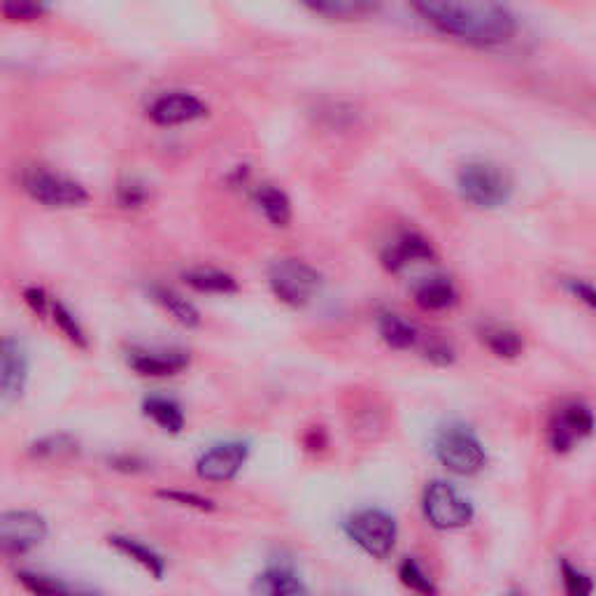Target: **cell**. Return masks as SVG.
Listing matches in <instances>:
<instances>
[{
	"mask_svg": "<svg viewBox=\"0 0 596 596\" xmlns=\"http://www.w3.org/2000/svg\"><path fill=\"white\" fill-rule=\"evenodd\" d=\"M189 287L201 294H235L238 282L231 273L218 269H192L182 275Z\"/></svg>",
	"mask_w": 596,
	"mask_h": 596,
	"instance_id": "603a6c76",
	"label": "cell"
},
{
	"mask_svg": "<svg viewBox=\"0 0 596 596\" xmlns=\"http://www.w3.org/2000/svg\"><path fill=\"white\" fill-rule=\"evenodd\" d=\"M17 580L31 596H93V594L82 592V589L68 585L54 576L38 574V570H19Z\"/></svg>",
	"mask_w": 596,
	"mask_h": 596,
	"instance_id": "7402d4cb",
	"label": "cell"
},
{
	"mask_svg": "<svg viewBox=\"0 0 596 596\" xmlns=\"http://www.w3.org/2000/svg\"><path fill=\"white\" fill-rule=\"evenodd\" d=\"M415 10L422 19L452 40L471 47H498L517 33L515 14L498 3H459V0H426Z\"/></svg>",
	"mask_w": 596,
	"mask_h": 596,
	"instance_id": "6da1fadb",
	"label": "cell"
},
{
	"mask_svg": "<svg viewBox=\"0 0 596 596\" xmlns=\"http://www.w3.org/2000/svg\"><path fill=\"white\" fill-rule=\"evenodd\" d=\"M127 364L142 377H171L189 366V354L184 350L131 347Z\"/></svg>",
	"mask_w": 596,
	"mask_h": 596,
	"instance_id": "7c38bea8",
	"label": "cell"
},
{
	"mask_svg": "<svg viewBox=\"0 0 596 596\" xmlns=\"http://www.w3.org/2000/svg\"><path fill=\"white\" fill-rule=\"evenodd\" d=\"M252 596H307V585L290 564H269L252 583Z\"/></svg>",
	"mask_w": 596,
	"mask_h": 596,
	"instance_id": "9a60e30c",
	"label": "cell"
},
{
	"mask_svg": "<svg viewBox=\"0 0 596 596\" xmlns=\"http://www.w3.org/2000/svg\"><path fill=\"white\" fill-rule=\"evenodd\" d=\"M250 457V445L243 441H229L212 445L199 457L196 473L205 483H231L243 471Z\"/></svg>",
	"mask_w": 596,
	"mask_h": 596,
	"instance_id": "30bf717a",
	"label": "cell"
},
{
	"mask_svg": "<svg viewBox=\"0 0 596 596\" xmlns=\"http://www.w3.org/2000/svg\"><path fill=\"white\" fill-rule=\"evenodd\" d=\"M23 189L44 208H80L89 203L84 184L47 169H33L23 175Z\"/></svg>",
	"mask_w": 596,
	"mask_h": 596,
	"instance_id": "ba28073f",
	"label": "cell"
},
{
	"mask_svg": "<svg viewBox=\"0 0 596 596\" xmlns=\"http://www.w3.org/2000/svg\"><path fill=\"white\" fill-rule=\"evenodd\" d=\"M110 545L114 547L117 553H122L124 557L140 564L156 580H161L165 576V559L148 543L131 538V536H110Z\"/></svg>",
	"mask_w": 596,
	"mask_h": 596,
	"instance_id": "ac0fdd59",
	"label": "cell"
},
{
	"mask_svg": "<svg viewBox=\"0 0 596 596\" xmlns=\"http://www.w3.org/2000/svg\"><path fill=\"white\" fill-rule=\"evenodd\" d=\"M596 432V415L592 405H587L580 398L562 401L553 411L550 420H547V445L557 455H568L578 445H583L592 434Z\"/></svg>",
	"mask_w": 596,
	"mask_h": 596,
	"instance_id": "8992f818",
	"label": "cell"
},
{
	"mask_svg": "<svg viewBox=\"0 0 596 596\" xmlns=\"http://www.w3.org/2000/svg\"><path fill=\"white\" fill-rule=\"evenodd\" d=\"M152 299L169 313L178 324L186 329H196L201 324V313L192 301H186L169 287H152Z\"/></svg>",
	"mask_w": 596,
	"mask_h": 596,
	"instance_id": "cb8c5ba5",
	"label": "cell"
},
{
	"mask_svg": "<svg viewBox=\"0 0 596 596\" xmlns=\"http://www.w3.org/2000/svg\"><path fill=\"white\" fill-rule=\"evenodd\" d=\"M29 452H31V457H36V459H50V462L68 459V457L78 455L80 443H78V438L68 436V434H52V436H42L36 443H31Z\"/></svg>",
	"mask_w": 596,
	"mask_h": 596,
	"instance_id": "d4e9b609",
	"label": "cell"
},
{
	"mask_svg": "<svg viewBox=\"0 0 596 596\" xmlns=\"http://www.w3.org/2000/svg\"><path fill=\"white\" fill-rule=\"evenodd\" d=\"M559 583L564 589V596H594L596 580L583 566L574 564L570 559H559Z\"/></svg>",
	"mask_w": 596,
	"mask_h": 596,
	"instance_id": "484cf974",
	"label": "cell"
},
{
	"mask_svg": "<svg viewBox=\"0 0 596 596\" xmlns=\"http://www.w3.org/2000/svg\"><path fill=\"white\" fill-rule=\"evenodd\" d=\"M380 339H383L392 350H422L424 333L405 317L396 313H383L377 320Z\"/></svg>",
	"mask_w": 596,
	"mask_h": 596,
	"instance_id": "2e32d148",
	"label": "cell"
},
{
	"mask_svg": "<svg viewBox=\"0 0 596 596\" xmlns=\"http://www.w3.org/2000/svg\"><path fill=\"white\" fill-rule=\"evenodd\" d=\"M436 252L432 243L417 231H403L383 252V266L392 273H401L408 266L424 264V261H434Z\"/></svg>",
	"mask_w": 596,
	"mask_h": 596,
	"instance_id": "4fadbf2b",
	"label": "cell"
},
{
	"mask_svg": "<svg viewBox=\"0 0 596 596\" xmlns=\"http://www.w3.org/2000/svg\"><path fill=\"white\" fill-rule=\"evenodd\" d=\"M148 201V186L142 184L140 180L131 178V180H124L119 182L117 186V203L127 208V210H135V208H142Z\"/></svg>",
	"mask_w": 596,
	"mask_h": 596,
	"instance_id": "f546056e",
	"label": "cell"
},
{
	"mask_svg": "<svg viewBox=\"0 0 596 596\" xmlns=\"http://www.w3.org/2000/svg\"><path fill=\"white\" fill-rule=\"evenodd\" d=\"M47 534V519L36 511H8L0 517V545L6 555H27Z\"/></svg>",
	"mask_w": 596,
	"mask_h": 596,
	"instance_id": "9c48e42d",
	"label": "cell"
},
{
	"mask_svg": "<svg viewBox=\"0 0 596 596\" xmlns=\"http://www.w3.org/2000/svg\"><path fill=\"white\" fill-rule=\"evenodd\" d=\"M29 380V356L27 350L21 347L14 339H6L0 345V392L3 401H17L23 390H27Z\"/></svg>",
	"mask_w": 596,
	"mask_h": 596,
	"instance_id": "5bb4252c",
	"label": "cell"
},
{
	"mask_svg": "<svg viewBox=\"0 0 596 596\" xmlns=\"http://www.w3.org/2000/svg\"><path fill=\"white\" fill-rule=\"evenodd\" d=\"M457 189L466 203L483 210H496L511 201L513 180L501 165L475 159L466 161L457 171Z\"/></svg>",
	"mask_w": 596,
	"mask_h": 596,
	"instance_id": "7a4b0ae2",
	"label": "cell"
},
{
	"mask_svg": "<svg viewBox=\"0 0 596 596\" xmlns=\"http://www.w3.org/2000/svg\"><path fill=\"white\" fill-rule=\"evenodd\" d=\"M44 12H47V8L38 6V3H12V0L3 3V14L8 21H36Z\"/></svg>",
	"mask_w": 596,
	"mask_h": 596,
	"instance_id": "d6a6232c",
	"label": "cell"
},
{
	"mask_svg": "<svg viewBox=\"0 0 596 596\" xmlns=\"http://www.w3.org/2000/svg\"><path fill=\"white\" fill-rule=\"evenodd\" d=\"M504 596H527V594H524V592L517 589V587H513V589H508Z\"/></svg>",
	"mask_w": 596,
	"mask_h": 596,
	"instance_id": "8d00e7d4",
	"label": "cell"
},
{
	"mask_svg": "<svg viewBox=\"0 0 596 596\" xmlns=\"http://www.w3.org/2000/svg\"><path fill=\"white\" fill-rule=\"evenodd\" d=\"M434 455L449 473L471 478L487 466V449L483 441L466 424H447L434 441Z\"/></svg>",
	"mask_w": 596,
	"mask_h": 596,
	"instance_id": "3957f363",
	"label": "cell"
},
{
	"mask_svg": "<svg viewBox=\"0 0 596 596\" xmlns=\"http://www.w3.org/2000/svg\"><path fill=\"white\" fill-rule=\"evenodd\" d=\"M398 580L403 587H408L411 592L420 596H438V587L434 578L426 574V568L415 559V557H405L398 564Z\"/></svg>",
	"mask_w": 596,
	"mask_h": 596,
	"instance_id": "4316f807",
	"label": "cell"
},
{
	"mask_svg": "<svg viewBox=\"0 0 596 596\" xmlns=\"http://www.w3.org/2000/svg\"><path fill=\"white\" fill-rule=\"evenodd\" d=\"M459 294L457 287L452 284L449 277L434 275L422 280L415 287V303L428 313H441V310H449L452 305H457Z\"/></svg>",
	"mask_w": 596,
	"mask_h": 596,
	"instance_id": "e0dca14e",
	"label": "cell"
},
{
	"mask_svg": "<svg viewBox=\"0 0 596 596\" xmlns=\"http://www.w3.org/2000/svg\"><path fill=\"white\" fill-rule=\"evenodd\" d=\"M23 301L29 303V307L33 310L36 315L44 317V315H50V310H52V301L47 299L44 290L42 287H29V290H23Z\"/></svg>",
	"mask_w": 596,
	"mask_h": 596,
	"instance_id": "e575fe53",
	"label": "cell"
},
{
	"mask_svg": "<svg viewBox=\"0 0 596 596\" xmlns=\"http://www.w3.org/2000/svg\"><path fill=\"white\" fill-rule=\"evenodd\" d=\"M566 290L574 294L583 305H587L592 313L596 315V284H592L587 280L570 277V280H566Z\"/></svg>",
	"mask_w": 596,
	"mask_h": 596,
	"instance_id": "836d02e7",
	"label": "cell"
},
{
	"mask_svg": "<svg viewBox=\"0 0 596 596\" xmlns=\"http://www.w3.org/2000/svg\"><path fill=\"white\" fill-rule=\"evenodd\" d=\"M114 468H124V471H140L142 462H138L135 457H124V459H114L112 462Z\"/></svg>",
	"mask_w": 596,
	"mask_h": 596,
	"instance_id": "d590c367",
	"label": "cell"
},
{
	"mask_svg": "<svg viewBox=\"0 0 596 596\" xmlns=\"http://www.w3.org/2000/svg\"><path fill=\"white\" fill-rule=\"evenodd\" d=\"M481 343L498 360H515L524 350V339L506 324H485L481 331Z\"/></svg>",
	"mask_w": 596,
	"mask_h": 596,
	"instance_id": "ffe728a7",
	"label": "cell"
},
{
	"mask_svg": "<svg viewBox=\"0 0 596 596\" xmlns=\"http://www.w3.org/2000/svg\"><path fill=\"white\" fill-rule=\"evenodd\" d=\"M256 205L273 226L284 229L292 224V201L280 186L261 184L256 189Z\"/></svg>",
	"mask_w": 596,
	"mask_h": 596,
	"instance_id": "44dd1931",
	"label": "cell"
},
{
	"mask_svg": "<svg viewBox=\"0 0 596 596\" xmlns=\"http://www.w3.org/2000/svg\"><path fill=\"white\" fill-rule=\"evenodd\" d=\"M50 315H52V322L57 324V329L63 333V336L78 345V347H87L89 345V339H87V333L84 329L80 326V322L75 320V315L70 313V310L59 303V301H52V310H50Z\"/></svg>",
	"mask_w": 596,
	"mask_h": 596,
	"instance_id": "f1b7e54d",
	"label": "cell"
},
{
	"mask_svg": "<svg viewBox=\"0 0 596 596\" xmlns=\"http://www.w3.org/2000/svg\"><path fill=\"white\" fill-rule=\"evenodd\" d=\"M343 529L356 547H362L368 557L380 562L392 557L398 541L396 517L383 508H362L352 513Z\"/></svg>",
	"mask_w": 596,
	"mask_h": 596,
	"instance_id": "277c9868",
	"label": "cell"
},
{
	"mask_svg": "<svg viewBox=\"0 0 596 596\" xmlns=\"http://www.w3.org/2000/svg\"><path fill=\"white\" fill-rule=\"evenodd\" d=\"M142 413L150 417L161 432L165 434H180L184 428V413L180 408V403L171 396L152 394L142 401Z\"/></svg>",
	"mask_w": 596,
	"mask_h": 596,
	"instance_id": "d6986e66",
	"label": "cell"
},
{
	"mask_svg": "<svg viewBox=\"0 0 596 596\" xmlns=\"http://www.w3.org/2000/svg\"><path fill=\"white\" fill-rule=\"evenodd\" d=\"M159 496L165 498V501H171V504L186 506V508H196L201 513L214 511V504H212L210 498H203V496H199L194 492H178V489H171L169 492V489H163V492H159Z\"/></svg>",
	"mask_w": 596,
	"mask_h": 596,
	"instance_id": "1f68e13d",
	"label": "cell"
},
{
	"mask_svg": "<svg viewBox=\"0 0 596 596\" xmlns=\"http://www.w3.org/2000/svg\"><path fill=\"white\" fill-rule=\"evenodd\" d=\"M148 114L156 127H180V124H189V122H196V119H203L208 114V105L201 99H196L194 93L171 91L159 97L150 105Z\"/></svg>",
	"mask_w": 596,
	"mask_h": 596,
	"instance_id": "8fae6325",
	"label": "cell"
},
{
	"mask_svg": "<svg viewBox=\"0 0 596 596\" xmlns=\"http://www.w3.org/2000/svg\"><path fill=\"white\" fill-rule=\"evenodd\" d=\"M307 10L329 19H362L375 12L377 6L364 3V0H326V3H310Z\"/></svg>",
	"mask_w": 596,
	"mask_h": 596,
	"instance_id": "83f0119b",
	"label": "cell"
},
{
	"mask_svg": "<svg viewBox=\"0 0 596 596\" xmlns=\"http://www.w3.org/2000/svg\"><path fill=\"white\" fill-rule=\"evenodd\" d=\"M422 354L436 366H449L452 362H455V350H452V345L445 343L438 336H426L424 339Z\"/></svg>",
	"mask_w": 596,
	"mask_h": 596,
	"instance_id": "4dcf8cb0",
	"label": "cell"
},
{
	"mask_svg": "<svg viewBox=\"0 0 596 596\" xmlns=\"http://www.w3.org/2000/svg\"><path fill=\"white\" fill-rule=\"evenodd\" d=\"M269 284L280 303L305 307L322 290V273L301 259H277L269 269Z\"/></svg>",
	"mask_w": 596,
	"mask_h": 596,
	"instance_id": "52a82bcc",
	"label": "cell"
},
{
	"mask_svg": "<svg viewBox=\"0 0 596 596\" xmlns=\"http://www.w3.org/2000/svg\"><path fill=\"white\" fill-rule=\"evenodd\" d=\"M424 519L438 532H457L468 527L475 517L471 498H466L455 485L447 481L426 483L422 492Z\"/></svg>",
	"mask_w": 596,
	"mask_h": 596,
	"instance_id": "5b68a950",
	"label": "cell"
}]
</instances>
